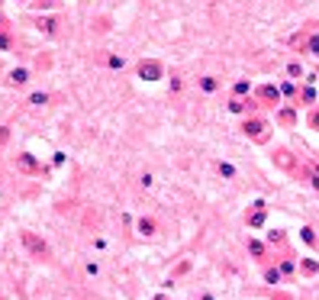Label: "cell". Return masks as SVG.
Here are the masks:
<instances>
[{
  "mask_svg": "<svg viewBox=\"0 0 319 300\" xmlns=\"http://www.w3.org/2000/svg\"><path fill=\"white\" fill-rule=\"evenodd\" d=\"M248 252H252L255 258H264V245H261V242H255V239H248Z\"/></svg>",
  "mask_w": 319,
  "mask_h": 300,
  "instance_id": "cell-15",
  "label": "cell"
},
{
  "mask_svg": "<svg viewBox=\"0 0 319 300\" xmlns=\"http://www.w3.org/2000/svg\"><path fill=\"white\" fill-rule=\"evenodd\" d=\"M29 103H32V107H42V103H49V94H46V91L29 94Z\"/></svg>",
  "mask_w": 319,
  "mask_h": 300,
  "instance_id": "cell-14",
  "label": "cell"
},
{
  "mask_svg": "<svg viewBox=\"0 0 319 300\" xmlns=\"http://www.w3.org/2000/svg\"><path fill=\"white\" fill-rule=\"evenodd\" d=\"M136 229H139V236H155V229H158V226H155V219H152V216H142L139 223H136Z\"/></svg>",
  "mask_w": 319,
  "mask_h": 300,
  "instance_id": "cell-7",
  "label": "cell"
},
{
  "mask_svg": "<svg viewBox=\"0 0 319 300\" xmlns=\"http://www.w3.org/2000/svg\"><path fill=\"white\" fill-rule=\"evenodd\" d=\"M281 275H294V271H297V265H294V258H290V255H287V258H281Z\"/></svg>",
  "mask_w": 319,
  "mask_h": 300,
  "instance_id": "cell-13",
  "label": "cell"
},
{
  "mask_svg": "<svg viewBox=\"0 0 319 300\" xmlns=\"http://www.w3.org/2000/svg\"><path fill=\"white\" fill-rule=\"evenodd\" d=\"M29 7H32V10H52L55 0H29Z\"/></svg>",
  "mask_w": 319,
  "mask_h": 300,
  "instance_id": "cell-16",
  "label": "cell"
},
{
  "mask_svg": "<svg viewBox=\"0 0 319 300\" xmlns=\"http://www.w3.org/2000/svg\"><path fill=\"white\" fill-rule=\"evenodd\" d=\"M139 74L145 78V81H158V78H162V65H158V61H142Z\"/></svg>",
  "mask_w": 319,
  "mask_h": 300,
  "instance_id": "cell-4",
  "label": "cell"
},
{
  "mask_svg": "<svg viewBox=\"0 0 319 300\" xmlns=\"http://www.w3.org/2000/svg\"><path fill=\"white\" fill-rule=\"evenodd\" d=\"M7 139H10V129H7V126H0V145H4Z\"/></svg>",
  "mask_w": 319,
  "mask_h": 300,
  "instance_id": "cell-25",
  "label": "cell"
},
{
  "mask_svg": "<svg viewBox=\"0 0 319 300\" xmlns=\"http://www.w3.org/2000/svg\"><path fill=\"white\" fill-rule=\"evenodd\" d=\"M309 126H313V129H319V113H313V117H309Z\"/></svg>",
  "mask_w": 319,
  "mask_h": 300,
  "instance_id": "cell-27",
  "label": "cell"
},
{
  "mask_svg": "<svg viewBox=\"0 0 319 300\" xmlns=\"http://www.w3.org/2000/svg\"><path fill=\"white\" fill-rule=\"evenodd\" d=\"M264 281H268V284H281V271L277 268H268V271H264Z\"/></svg>",
  "mask_w": 319,
  "mask_h": 300,
  "instance_id": "cell-18",
  "label": "cell"
},
{
  "mask_svg": "<svg viewBox=\"0 0 319 300\" xmlns=\"http://www.w3.org/2000/svg\"><path fill=\"white\" fill-rule=\"evenodd\" d=\"M268 242H271V245H284V233H281V229H274V233H268Z\"/></svg>",
  "mask_w": 319,
  "mask_h": 300,
  "instance_id": "cell-21",
  "label": "cell"
},
{
  "mask_svg": "<svg viewBox=\"0 0 319 300\" xmlns=\"http://www.w3.org/2000/svg\"><path fill=\"white\" fill-rule=\"evenodd\" d=\"M13 46H16V39H13L7 29H0V52H10Z\"/></svg>",
  "mask_w": 319,
  "mask_h": 300,
  "instance_id": "cell-12",
  "label": "cell"
},
{
  "mask_svg": "<svg viewBox=\"0 0 319 300\" xmlns=\"http://www.w3.org/2000/svg\"><path fill=\"white\" fill-rule=\"evenodd\" d=\"M103 61H106L110 68H123V58H116V55H103Z\"/></svg>",
  "mask_w": 319,
  "mask_h": 300,
  "instance_id": "cell-23",
  "label": "cell"
},
{
  "mask_svg": "<svg viewBox=\"0 0 319 300\" xmlns=\"http://www.w3.org/2000/svg\"><path fill=\"white\" fill-rule=\"evenodd\" d=\"M248 226H252V229L264 226V204H255V210L248 213Z\"/></svg>",
  "mask_w": 319,
  "mask_h": 300,
  "instance_id": "cell-6",
  "label": "cell"
},
{
  "mask_svg": "<svg viewBox=\"0 0 319 300\" xmlns=\"http://www.w3.org/2000/svg\"><path fill=\"white\" fill-rule=\"evenodd\" d=\"M235 94H248V81H238L235 84Z\"/></svg>",
  "mask_w": 319,
  "mask_h": 300,
  "instance_id": "cell-26",
  "label": "cell"
},
{
  "mask_svg": "<svg viewBox=\"0 0 319 300\" xmlns=\"http://www.w3.org/2000/svg\"><path fill=\"white\" fill-rule=\"evenodd\" d=\"M0 29H7V20H4V16H0Z\"/></svg>",
  "mask_w": 319,
  "mask_h": 300,
  "instance_id": "cell-28",
  "label": "cell"
},
{
  "mask_svg": "<svg viewBox=\"0 0 319 300\" xmlns=\"http://www.w3.org/2000/svg\"><path fill=\"white\" fill-rule=\"evenodd\" d=\"M0 300H4V294H0Z\"/></svg>",
  "mask_w": 319,
  "mask_h": 300,
  "instance_id": "cell-29",
  "label": "cell"
},
{
  "mask_svg": "<svg viewBox=\"0 0 319 300\" xmlns=\"http://www.w3.org/2000/svg\"><path fill=\"white\" fill-rule=\"evenodd\" d=\"M300 275H306V278L319 275V261H313V258H303V261H300Z\"/></svg>",
  "mask_w": 319,
  "mask_h": 300,
  "instance_id": "cell-10",
  "label": "cell"
},
{
  "mask_svg": "<svg viewBox=\"0 0 319 300\" xmlns=\"http://www.w3.org/2000/svg\"><path fill=\"white\" fill-rule=\"evenodd\" d=\"M219 174H223V178H235V168L229 162H219Z\"/></svg>",
  "mask_w": 319,
  "mask_h": 300,
  "instance_id": "cell-19",
  "label": "cell"
},
{
  "mask_svg": "<svg viewBox=\"0 0 319 300\" xmlns=\"http://www.w3.org/2000/svg\"><path fill=\"white\" fill-rule=\"evenodd\" d=\"M281 123H287V126H290V123H294V113H290V110H284V113H281Z\"/></svg>",
  "mask_w": 319,
  "mask_h": 300,
  "instance_id": "cell-24",
  "label": "cell"
},
{
  "mask_svg": "<svg viewBox=\"0 0 319 300\" xmlns=\"http://www.w3.org/2000/svg\"><path fill=\"white\" fill-rule=\"evenodd\" d=\"M287 74H290V78H300V74H303V68H300L297 61H290V65H287Z\"/></svg>",
  "mask_w": 319,
  "mask_h": 300,
  "instance_id": "cell-22",
  "label": "cell"
},
{
  "mask_svg": "<svg viewBox=\"0 0 319 300\" xmlns=\"http://www.w3.org/2000/svg\"><path fill=\"white\" fill-rule=\"evenodd\" d=\"M245 136L255 139V142H268V123L264 120H245Z\"/></svg>",
  "mask_w": 319,
  "mask_h": 300,
  "instance_id": "cell-3",
  "label": "cell"
},
{
  "mask_svg": "<svg viewBox=\"0 0 319 300\" xmlns=\"http://www.w3.org/2000/svg\"><path fill=\"white\" fill-rule=\"evenodd\" d=\"M20 242H23V249L29 255H35V258H49V242L39 239L35 233H20Z\"/></svg>",
  "mask_w": 319,
  "mask_h": 300,
  "instance_id": "cell-2",
  "label": "cell"
},
{
  "mask_svg": "<svg viewBox=\"0 0 319 300\" xmlns=\"http://www.w3.org/2000/svg\"><path fill=\"white\" fill-rule=\"evenodd\" d=\"M258 97H261L264 103H268V107H274V103H277V97H281V94H277V87H271V84H268V87H261V91H258Z\"/></svg>",
  "mask_w": 319,
  "mask_h": 300,
  "instance_id": "cell-8",
  "label": "cell"
},
{
  "mask_svg": "<svg viewBox=\"0 0 319 300\" xmlns=\"http://www.w3.org/2000/svg\"><path fill=\"white\" fill-rule=\"evenodd\" d=\"M200 87H203V91H216V87H219V81H216V78H200Z\"/></svg>",
  "mask_w": 319,
  "mask_h": 300,
  "instance_id": "cell-17",
  "label": "cell"
},
{
  "mask_svg": "<svg viewBox=\"0 0 319 300\" xmlns=\"http://www.w3.org/2000/svg\"><path fill=\"white\" fill-rule=\"evenodd\" d=\"M274 162L281 165V168H294V158H290L287 148H281V152H274Z\"/></svg>",
  "mask_w": 319,
  "mask_h": 300,
  "instance_id": "cell-11",
  "label": "cell"
},
{
  "mask_svg": "<svg viewBox=\"0 0 319 300\" xmlns=\"http://www.w3.org/2000/svg\"><path fill=\"white\" fill-rule=\"evenodd\" d=\"M55 26H58L55 20H42V16H39V20H35V29H39V32H46V36H55V32H58Z\"/></svg>",
  "mask_w": 319,
  "mask_h": 300,
  "instance_id": "cell-9",
  "label": "cell"
},
{
  "mask_svg": "<svg viewBox=\"0 0 319 300\" xmlns=\"http://www.w3.org/2000/svg\"><path fill=\"white\" fill-rule=\"evenodd\" d=\"M29 68H13L10 74H7V84H13V87H23V84H29Z\"/></svg>",
  "mask_w": 319,
  "mask_h": 300,
  "instance_id": "cell-5",
  "label": "cell"
},
{
  "mask_svg": "<svg viewBox=\"0 0 319 300\" xmlns=\"http://www.w3.org/2000/svg\"><path fill=\"white\" fill-rule=\"evenodd\" d=\"M300 236H303V242H306V245H316V236H313V229H309V226L300 229Z\"/></svg>",
  "mask_w": 319,
  "mask_h": 300,
  "instance_id": "cell-20",
  "label": "cell"
},
{
  "mask_svg": "<svg viewBox=\"0 0 319 300\" xmlns=\"http://www.w3.org/2000/svg\"><path fill=\"white\" fill-rule=\"evenodd\" d=\"M13 168L20 174H42V171H46V165H42L32 152H20V155H13Z\"/></svg>",
  "mask_w": 319,
  "mask_h": 300,
  "instance_id": "cell-1",
  "label": "cell"
}]
</instances>
